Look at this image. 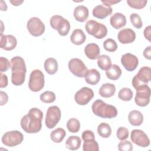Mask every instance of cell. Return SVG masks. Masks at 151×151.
<instances>
[{
    "label": "cell",
    "instance_id": "obj_27",
    "mask_svg": "<svg viewBox=\"0 0 151 151\" xmlns=\"http://www.w3.org/2000/svg\"><path fill=\"white\" fill-rule=\"evenodd\" d=\"M107 77L112 80H117L122 75V70L117 64H113L106 71Z\"/></svg>",
    "mask_w": 151,
    "mask_h": 151
},
{
    "label": "cell",
    "instance_id": "obj_8",
    "mask_svg": "<svg viewBox=\"0 0 151 151\" xmlns=\"http://www.w3.org/2000/svg\"><path fill=\"white\" fill-rule=\"evenodd\" d=\"M24 140V136L21 132L18 130L7 132L2 137V142L8 147H14L22 143Z\"/></svg>",
    "mask_w": 151,
    "mask_h": 151
},
{
    "label": "cell",
    "instance_id": "obj_7",
    "mask_svg": "<svg viewBox=\"0 0 151 151\" xmlns=\"http://www.w3.org/2000/svg\"><path fill=\"white\" fill-rule=\"evenodd\" d=\"M136 94L134 98L136 104L140 107H145L150 102V88L147 84L141 85L136 88Z\"/></svg>",
    "mask_w": 151,
    "mask_h": 151
},
{
    "label": "cell",
    "instance_id": "obj_4",
    "mask_svg": "<svg viewBox=\"0 0 151 151\" xmlns=\"http://www.w3.org/2000/svg\"><path fill=\"white\" fill-rule=\"evenodd\" d=\"M85 28L88 34L97 39L103 38L107 34V27L104 24L99 23L95 20L88 21L85 25Z\"/></svg>",
    "mask_w": 151,
    "mask_h": 151
},
{
    "label": "cell",
    "instance_id": "obj_37",
    "mask_svg": "<svg viewBox=\"0 0 151 151\" xmlns=\"http://www.w3.org/2000/svg\"><path fill=\"white\" fill-rule=\"evenodd\" d=\"M147 1L146 0H128L127 3L129 6L132 8L140 9L143 8L147 4Z\"/></svg>",
    "mask_w": 151,
    "mask_h": 151
},
{
    "label": "cell",
    "instance_id": "obj_24",
    "mask_svg": "<svg viewBox=\"0 0 151 151\" xmlns=\"http://www.w3.org/2000/svg\"><path fill=\"white\" fill-rule=\"evenodd\" d=\"M86 40V36L83 30L80 29H74L70 36L71 42L76 45L83 44L85 42Z\"/></svg>",
    "mask_w": 151,
    "mask_h": 151
},
{
    "label": "cell",
    "instance_id": "obj_38",
    "mask_svg": "<svg viewBox=\"0 0 151 151\" xmlns=\"http://www.w3.org/2000/svg\"><path fill=\"white\" fill-rule=\"evenodd\" d=\"M130 20L132 25L136 28L140 29L143 25L142 19L139 14L136 13H133L130 15Z\"/></svg>",
    "mask_w": 151,
    "mask_h": 151
},
{
    "label": "cell",
    "instance_id": "obj_22",
    "mask_svg": "<svg viewBox=\"0 0 151 151\" xmlns=\"http://www.w3.org/2000/svg\"><path fill=\"white\" fill-rule=\"evenodd\" d=\"M85 81L87 83L94 86L96 85L100 80V74L95 68L88 70L84 76Z\"/></svg>",
    "mask_w": 151,
    "mask_h": 151
},
{
    "label": "cell",
    "instance_id": "obj_10",
    "mask_svg": "<svg viewBox=\"0 0 151 151\" xmlns=\"http://www.w3.org/2000/svg\"><path fill=\"white\" fill-rule=\"evenodd\" d=\"M151 79V69L149 67H143L140 68L137 74L132 79V85L136 89L137 87L147 84Z\"/></svg>",
    "mask_w": 151,
    "mask_h": 151
},
{
    "label": "cell",
    "instance_id": "obj_29",
    "mask_svg": "<svg viewBox=\"0 0 151 151\" xmlns=\"http://www.w3.org/2000/svg\"><path fill=\"white\" fill-rule=\"evenodd\" d=\"M83 149L84 151H99V146L95 138L91 137L83 140Z\"/></svg>",
    "mask_w": 151,
    "mask_h": 151
},
{
    "label": "cell",
    "instance_id": "obj_19",
    "mask_svg": "<svg viewBox=\"0 0 151 151\" xmlns=\"http://www.w3.org/2000/svg\"><path fill=\"white\" fill-rule=\"evenodd\" d=\"M110 23L114 28L118 29L126 25V18L122 13L116 12L110 17Z\"/></svg>",
    "mask_w": 151,
    "mask_h": 151
},
{
    "label": "cell",
    "instance_id": "obj_25",
    "mask_svg": "<svg viewBox=\"0 0 151 151\" xmlns=\"http://www.w3.org/2000/svg\"><path fill=\"white\" fill-rule=\"evenodd\" d=\"M128 120L130 124L132 126H138L142 124L143 122V116L140 111L134 110L129 113Z\"/></svg>",
    "mask_w": 151,
    "mask_h": 151
},
{
    "label": "cell",
    "instance_id": "obj_34",
    "mask_svg": "<svg viewBox=\"0 0 151 151\" xmlns=\"http://www.w3.org/2000/svg\"><path fill=\"white\" fill-rule=\"evenodd\" d=\"M133 91L129 88L124 87L120 90L118 93L119 98L124 101H128L132 100L133 97Z\"/></svg>",
    "mask_w": 151,
    "mask_h": 151
},
{
    "label": "cell",
    "instance_id": "obj_42",
    "mask_svg": "<svg viewBox=\"0 0 151 151\" xmlns=\"http://www.w3.org/2000/svg\"><path fill=\"white\" fill-rule=\"evenodd\" d=\"M1 80H0V87L4 88L6 87L8 85V77L6 75L3 74L1 72Z\"/></svg>",
    "mask_w": 151,
    "mask_h": 151
},
{
    "label": "cell",
    "instance_id": "obj_33",
    "mask_svg": "<svg viewBox=\"0 0 151 151\" xmlns=\"http://www.w3.org/2000/svg\"><path fill=\"white\" fill-rule=\"evenodd\" d=\"M67 127L71 133H77L80 128V123L78 119L71 118L67 121Z\"/></svg>",
    "mask_w": 151,
    "mask_h": 151
},
{
    "label": "cell",
    "instance_id": "obj_31",
    "mask_svg": "<svg viewBox=\"0 0 151 151\" xmlns=\"http://www.w3.org/2000/svg\"><path fill=\"white\" fill-rule=\"evenodd\" d=\"M97 65L102 70H107L111 65V61L107 55H101L98 57Z\"/></svg>",
    "mask_w": 151,
    "mask_h": 151
},
{
    "label": "cell",
    "instance_id": "obj_40",
    "mask_svg": "<svg viewBox=\"0 0 151 151\" xmlns=\"http://www.w3.org/2000/svg\"><path fill=\"white\" fill-rule=\"evenodd\" d=\"M118 149L119 151H131L133 150V145L128 140L122 141L119 143Z\"/></svg>",
    "mask_w": 151,
    "mask_h": 151
},
{
    "label": "cell",
    "instance_id": "obj_5",
    "mask_svg": "<svg viewBox=\"0 0 151 151\" xmlns=\"http://www.w3.org/2000/svg\"><path fill=\"white\" fill-rule=\"evenodd\" d=\"M50 24L51 27L55 30H57L61 36L67 35L70 29L69 21L61 15H55L50 18Z\"/></svg>",
    "mask_w": 151,
    "mask_h": 151
},
{
    "label": "cell",
    "instance_id": "obj_26",
    "mask_svg": "<svg viewBox=\"0 0 151 151\" xmlns=\"http://www.w3.org/2000/svg\"><path fill=\"white\" fill-rule=\"evenodd\" d=\"M44 66L45 71L49 74H54L58 71V63L54 58L50 57L46 59L44 62Z\"/></svg>",
    "mask_w": 151,
    "mask_h": 151
},
{
    "label": "cell",
    "instance_id": "obj_23",
    "mask_svg": "<svg viewBox=\"0 0 151 151\" xmlns=\"http://www.w3.org/2000/svg\"><path fill=\"white\" fill-rule=\"evenodd\" d=\"M116 92V87L111 83H105L100 87L99 93V94L104 98L111 97L114 96Z\"/></svg>",
    "mask_w": 151,
    "mask_h": 151
},
{
    "label": "cell",
    "instance_id": "obj_18",
    "mask_svg": "<svg viewBox=\"0 0 151 151\" xmlns=\"http://www.w3.org/2000/svg\"><path fill=\"white\" fill-rule=\"evenodd\" d=\"M1 48L6 51H11L14 49L17 44L16 38L12 35H1Z\"/></svg>",
    "mask_w": 151,
    "mask_h": 151
},
{
    "label": "cell",
    "instance_id": "obj_14",
    "mask_svg": "<svg viewBox=\"0 0 151 151\" xmlns=\"http://www.w3.org/2000/svg\"><path fill=\"white\" fill-rule=\"evenodd\" d=\"M130 139L133 143L142 147H146L150 145V140L147 135L142 130H133L131 132Z\"/></svg>",
    "mask_w": 151,
    "mask_h": 151
},
{
    "label": "cell",
    "instance_id": "obj_15",
    "mask_svg": "<svg viewBox=\"0 0 151 151\" xmlns=\"http://www.w3.org/2000/svg\"><path fill=\"white\" fill-rule=\"evenodd\" d=\"M121 63L126 70L133 71L137 68L139 60L136 55L131 53H126L122 56Z\"/></svg>",
    "mask_w": 151,
    "mask_h": 151
},
{
    "label": "cell",
    "instance_id": "obj_36",
    "mask_svg": "<svg viewBox=\"0 0 151 151\" xmlns=\"http://www.w3.org/2000/svg\"><path fill=\"white\" fill-rule=\"evenodd\" d=\"M103 47L109 52H114L117 49V44L114 40L108 38L104 41Z\"/></svg>",
    "mask_w": 151,
    "mask_h": 151
},
{
    "label": "cell",
    "instance_id": "obj_3",
    "mask_svg": "<svg viewBox=\"0 0 151 151\" xmlns=\"http://www.w3.org/2000/svg\"><path fill=\"white\" fill-rule=\"evenodd\" d=\"M91 109L95 115L104 119H112L116 117L117 115V110L116 107L108 104L100 99L93 102Z\"/></svg>",
    "mask_w": 151,
    "mask_h": 151
},
{
    "label": "cell",
    "instance_id": "obj_1",
    "mask_svg": "<svg viewBox=\"0 0 151 151\" xmlns=\"http://www.w3.org/2000/svg\"><path fill=\"white\" fill-rule=\"evenodd\" d=\"M42 111L38 108L31 109L28 114L23 116L21 120L22 129L28 133H37L42 127Z\"/></svg>",
    "mask_w": 151,
    "mask_h": 151
},
{
    "label": "cell",
    "instance_id": "obj_20",
    "mask_svg": "<svg viewBox=\"0 0 151 151\" xmlns=\"http://www.w3.org/2000/svg\"><path fill=\"white\" fill-rule=\"evenodd\" d=\"M88 9L84 5H78L74 10V17L76 21L81 22L86 21L88 17Z\"/></svg>",
    "mask_w": 151,
    "mask_h": 151
},
{
    "label": "cell",
    "instance_id": "obj_6",
    "mask_svg": "<svg viewBox=\"0 0 151 151\" xmlns=\"http://www.w3.org/2000/svg\"><path fill=\"white\" fill-rule=\"evenodd\" d=\"M45 80L43 73L38 69L33 70L29 76L28 87L34 92H38L42 90L44 86Z\"/></svg>",
    "mask_w": 151,
    "mask_h": 151
},
{
    "label": "cell",
    "instance_id": "obj_21",
    "mask_svg": "<svg viewBox=\"0 0 151 151\" xmlns=\"http://www.w3.org/2000/svg\"><path fill=\"white\" fill-rule=\"evenodd\" d=\"M84 53L90 60H96L100 56V48L95 43L88 44L84 48Z\"/></svg>",
    "mask_w": 151,
    "mask_h": 151
},
{
    "label": "cell",
    "instance_id": "obj_2",
    "mask_svg": "<svg viewBox=\"0 0 151 151\" xmlns=\"http://www.w3.org/2000/svg\"><path fill=\"white\" fill-rule=\"evenodd\" d=\"M10 63L12 71V83L17 86L22 85L25 81L27 72L24 60L19 56H15L11 59Z\"/></svg>",
    "mask_w": 151,
    "mask_h": 151
},
{
    "label": "cell",
    "instance_id": "obj_48",
    "mask_svg": "<svg viewBox=\"0 0 151 151\" xmlns=\"http://www.w3.org/2000/svg\"><path fill=\"white\" fill-rule=\"evenodd\" d=\"M10 2L14 6H18L23 3L24 1H10Z\"/></svg>",
    "mask_w": 151,
    "mask_h": 151
},
{
    "label": "cell",
    "instance_id": "obj_12",
    "mask_svg": "<svg viewBox=\"0 0 151 151\" xmlns=\"http://www.w3.org/2000/svg\"><path fill=\"white\" fill-rule=\"evenodd\" d=\"M27 27L30 34L34 37L41 36L45 29L44 24L37 17L31 18L27 22Z\"/></svg>",
    "mask_w": 151,
    "mask_h": 151
},
{
    "label": "cell",
    "instance_id": "obj_45",
    "mask_svg": "<svg viewBox=\"0 0 151 151\" xmlns=\"http://www.w3.org/2000/svg\"><path fill=\"white\" fill-rule=\"evenodd\" d=\"M150 46H148L146 47L143 51V56L147 60H150L151 58V50H150Z\"/></svg>",
    "mask_w": 151,
    "mask_h": 151
},
{
    "label": "cell",
    "instance_id": "obj_35",
    "mask_svg": "<svg viewBox=\"0 0 151 151\" xmlns=\"http://www.w3.org/2000/svg\"><path fill=\"white\" fill-rule=\"evenodd\" d=\"M40 100L45 103H51L55 101V94L51 91H46L40 96Z\"/></svg>",
    "mask_w": 151,
    "mask_h": 151
},
{
    "label": "cell",
    "instance_id": "obj_39",
    "mask_svg": "<svg viewBox=\"0 0 151 151\" xmlns=\"http://www.w3.org/2000/svg\"><path fill=\"white\" fill-rule=\"evenodd\" d=\"M129 134V130L124 127H120L117 130V137L120 140H124L128 138Z\"/></svg>",
    "mask_w": 151,
    "mask_h": 151
},
{
    "label": "cell",
    "instance_id": "obj_11",
    "mask_svg": "<svg viewBox=\"0 0 151 151\" xmlns=\"http://www.w3.org/2000/svg\"><path fill=\"white\" fill-rule=\"evenodd\" d=\"M68 67L69 70L73 74L80 78L84 77L88 71L87 67L86 66L83 61L77 58L71 59L68 61Z\"/></svg>",
    "mask_w": 151,
    "mask_h": 151
},
{
    "label": "cell",
    "instance_id": "obj_16",
    "mask_svg": "<svg viewBox=\"0 0 151 151\" xmlns=\"http://www.w3.org/2000/svg\"><path fill=\"white\" fill-rule=\"evenodd\" d=\"M112 13V8L110 5L103 3L95 6L93 9V15L99 19H104Z\"/></svg>",
    "mask_w": 151,
    "mask_h": 151
},
{
    "label": "cell",
    "instance_id": "obj_46",
    "mask_svg": "<svg viewBox=\"0 0 151 151\" xmlns=\"http://www.w3.org/2000/svg\"><path fill=\"white\" fill-rule=\"evenodd\" d=\"M120 1H116V0H106V1H101L102 3L109 5H114L116 4L117 3L120 2Z\"/></svg>",
    "mask_w": 151,
    "mask_h": 151
},
{
    "label": "cell",
    "instance_id": "obj_9",
    "mask_svg": "<svg viewBox=\"0 0 151 151\" xmlns=\"http://www.w3.org/2000/svg\"><path fill=\"white\" fill-rule=\"evenodd\" d=\"M61 116V111L58 106H52L48 107L45 119V123L47 128H54L60 120Z\"/></svg>",
    "mask_w": 151,
    "mask_h": 151
},
{
    "label": "cell",
    "instance_id": "obj_47",
    "mask_svg": "<svg viewBox=\"0 0 151 151\" xmlns=\"http://www.w3.org/2000/svg\"><path fill=\"white\" fill-rule=\"evenodd\" d=\"M1 11H6L7 9V6H6V4L5 3V2H4V1H1Z\"/></svg>",
    "mask_w": 151,
    "mask_h": 151
},
{
    "label": "cell",
    "instance_id": "obj_41",
    "mask_svg": "<svg viewBox=\"0 0 151 151\" xmlns=\"http://www.w3.org/2000/svg\"><path fill=\"white\" fill-rule=\"evenodd\" d=\"M11 67V63L9 60L3 57H0V71L1 72L6 71Z\"/></svg>",
    "mask_w": 151,
    "mask_h": 151
},
{
    "label": "cell",
    "instance_id": "obj_32",
    "mask_svg": "<svg viewBox=\"0 0 151 151\" xmlns=\"http://www.w3.org/2000/svg\"><path fill=\"white\" fill-rule=\"evenodd\" d=\"M97 133L103 138H108L111 134V129L110 125L106 123H101L97 127Z\"/></svg>",
    "mask_w": 151,
    "mask_h": 151
},
{
    "label": "cell",
    "instance_id": "obj_28",
    "mask_svg": "<svg viewBox=\"0 0 151 151\" xmlns=\"http://www.w3.org/2000/svg\"><path fill=\"white\" fill-rule=\"evenodd\" d=\"M81 140L77 136H70L65 142L66 147L71 150H77L80 148Z\"/></svg>",
    "mask_w": 151,
    "mask_h": 151
},
{
    "label": "cell",
    "instance_id": "obj_44",
    "mask_svg": "<svg viewBox=\"0 0 151 151\" xmlns=\"http://www.w3.org/2000/svg\"><path fill=\"white\" fill-rule=\"evenodd\" d=\"M150 32H151V26L149 25L145 28L143 34L146 39L149 41H150Z\"/></svg>",
    "mask_w": 151,
    "mask_h": 151
},
{
    "label": "cell",
    "instance_id": "obj_43",
    "mask_svg": "<svg viewBox=\"0 0 151 151\" xmlns=\"http://www.w3.org/2000/svg\"><path fill=\"white\" fill-rule=\"evenodd\" d=\"M0 96H1L0 105L1 106L5 105L8 100V97L7 94L3 91H0Z\"/></svg>",
    "mask_w": 151,
    "mask_h": 151
},
{
    "label": "cell",
    "instance_id": "obj_17",
    "mask_svg": "<svg viewBox=\"0 0 151 151\" xmlns=\"http://www.w3.org/2000/svg\"><path fill=\"white\" fill-rule=\"evenodd\" d=\"M117 38L122 44H130L135 40L136 33L130 28H124L119 32Z\"/></svg>",
    "mask_w": 151,
    "mask_h": 151
},
{
    "label": "cell",
    "instance_id": "obj_30",
    "mask_svg": "<svg viewBox=\"0 0 151 151\" xmlns=\"http://www.w3.org/2000/svg\"><path fill=\"white\" fill-rule=\"evenodd\" d=\"M66 135L65 130L63 128H57L51 132L50 134L51 140L54 143H60Z\"/></svg>",
    "mask_w": 151,
    "mask_h": 151
},
{
    "label": "cell",
    "instance_id": "obj_13",
    "mask_svg": "<svg viewBox=\"0 0 151 151\" xmlns=\"http://www.w3.org/2000/svg\"><path fill=\"white\" fill-rule=\"evenodd\" d=\"M94 97V92L91 88L87 87H82L74 95L76 102L81 106L87 104Z\"/></svg>",
    "mask_w": 151,
    "mask_h": 151
}]
</instances>
